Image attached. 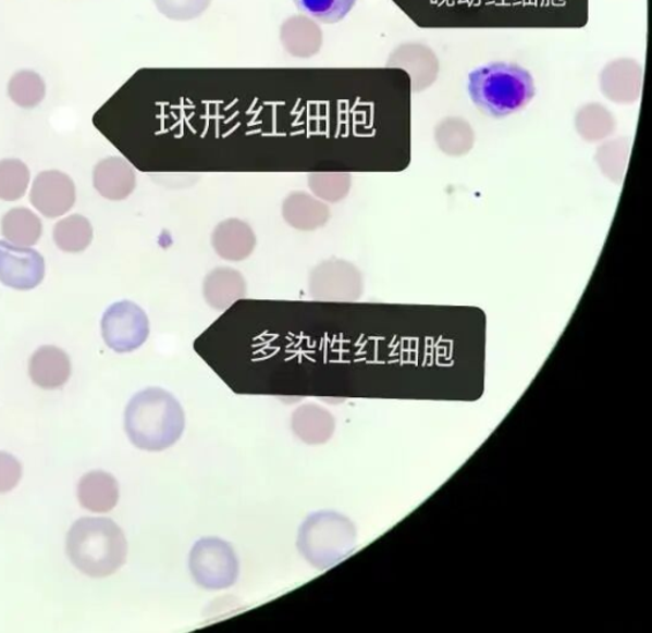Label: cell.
I'll return each mask as SVG.
<instances>
[{
	"label": "cell",
	"instance_id": "obj_1",
	"mask_svg": "<svg viewBox=\"0 0 652 633\" xmlns=\"http://www.w3.org/2000/svg\"><path fill=\"white\" fill-rule=\"evenodd\" d=\"M185 427L182 404L162 387H148L137 393L126 406L124 429L139 450H168L182 438Z\"/></svg>",
	"mask_w": 652,
	"mask_h": 633
},
{
	"label": "cell",
	"instance_id": "obj_2",
	"mask_svg": "<svg viewBox=\"0 0 652 633\" xmlns=\"http://www.w3.org/2000/svg\"><path fill=\"white\" fill-rule=\"evenodd\" d=\"M66 555L85 575L108 578L125 563L127 542L123 529L111 519L84 518L66 535Z\"/></svg>",
	"mask_w": 652,
	"mask_h": 633
},
{
	"label": "cell",
	"instance_id": "obj_3",
	"mask_svg": "<svg viewBox=\"0 0 652 633\" xmlns=\"http://www.w3.org/2000/svg\"><path fill=\"white\" fill-rule=\"evenodd\" d=\"M471 101L484 114L505 117L522 110L534 99L536 84L530 72L514 63H491L469 74Z\"/></svg>",
	"mask_w": 652,
	"mask_h": 633
},
{
	"label": "cell",
	"instance_id": "obj_4",
	"mask_svg": "<svg viewBox=\"0 0 652 633\" xmlns=\"http://www.w3.org/2000/svg\"><path fill=\"white\" fill-rule=\"evenodd\" d=\"M356 528L342 513L322 510L307 517L297 535L298 553L313 569L327 571L354 553Z\"/></svg>",
	"mask_w": 652,
	"mask_h": 633
},
{
	"label": "cell",
	"instance_id": "obj_5",
	"mask_svg": "<svg viewBox=\"0 0 652 633\" xmlns=\"http://www.w3.org/2000/svg\"><path fill=\"white\" fill-rule=\"evenodd\" d=\"M189 570L195 584L206 591H224L234 586L239 575V562L234 547L219 537H205L193 546Z\"/></svg>",
	"mask_w": 652,
	"mask_h": 633
},
{
	"label": "cell",
	"instance_id": "obj_6",
	"mask_svg": "<svg viewBox=\"0 0 652 633\" xmlns=\"http://www.w3.org/2000/svg\"><path fill=\"white\" fill-rule=\"evenodd\" d=\"M104 344L118 353H131L144 346L149 337L146 311L133 301L112 303L101 320Z\"/></svg>",
	"mask_w": 652,
	"mask_h": 633
},
{
	"label": "cell",
	"instance_id": "obj_7",
	"mask_svg": "<svg viewBox=\"0 0 652 633\" xmlns=\"http://www.w3.org/2000/svg\"><path fill=\"white\" fill-rule=\"evenodd\" d=\"M362 287L361 273L346 260H324L310 273L309 294L317 301L354 302L361 296Z\"/></svg>",
	"mask_w": 652,
	"mask_h": 633
},
{
	"label": "cell",
	"instance_id": "obj_8",
	"mask_svg": "<svg viewBox=\"0 0 652 633\" xmlns=\"http://www.w3.org/2000/svg\"><path fill=\"white\" fill-rule=\"evenodd\" d=\"M45 260L39 251L0 240V282L19 290L41 285Z\"/></svg>",
	"mask_w": 652,
	"mask_h": 633
},
{
	"label": "cell",
	"instance_id": "obj_9",
	"mask_svg": "<svg viewBox=\"0 0 652 633\" xmlns=\"http://www.w3.org/2000/svg\"><path fill=\"white\" fill-rule=\"evenodd\" d=\"M29 200L45 218L58 219L76 203V186L62 171H42L34 181Z\"/></svg>",
	"mask_w": 652,
	"mask_h": 633
},
{
	"label": "cell",
	"instance_id": "obj_10",
	"mask_svg": "<svg viewBox=\"0 0 652 633\" xmlns=\"http://www.w3.org/2000/svg\"><path fill=\"white\" fill-rule=\"evenodd\" d=\"M606 99L620 105H629L640 99L643 69L631 58H619L606 64L599 77Z\"/></svg>",
	"mask_w": 652,
	"mask_h": 633
},
{
	"label": "cell",
	"instance_id": "obj_11",
	"mask_svg": "<svg viewBox=\"0 0 652 633\" xmlns=\"http://www.w3.org/2000/svg\"><path fill=\"white\" fill-rule=\"evenodd\" d=\"M389 65L399 66L409 73L411 89L422 92L436 82L440 72L439 58L421 42L403 44L390 58Z\"/></svg>",
	"mask_w": 652,
	"mask_h": 633
},
{
	"label": "cell",
	"instance_id": "obj_12",
	"mask_svg": "<svg viewBox=\"0 0 652 633\" xmlns=\"http://www.w3.org/2000/svg\"><path fill=\"white\" fill-rule=\"evenodd\" d=\"M33 383L45 390H57L69 382L72 374L70 356L54 346H44L33 355L28 364Z\"/></svg>",
	"mask_w": 652,
	"mask_h": 633
},
{
	"label": "cell",
	"instance_id": "obj_13",
	"mask_svg": "<svg viewBox=\"0 0 652 633\" xmlns=\"http://www.w3.org/2000/svg\"><path fill=\"white\" fill-rule=\"evenodd\" d=\"M212 245L217 256L222 259L230 260V262H242L253 255L257 247V236L246 222L230 219L216 226Z\"/></svg>",
	"mask_w": 652,
	"mask_h": 633
},
{
	"label": "cell",
	"instance_id": "obj_14",
	"mask_svg": "<svg viewBox=\"0 0 652 633\" xmlns=\"http://www.w3.org/2000/svg\"><path fill=\"white\" fill-rule=\"evenodd\" d=\"M94 185L103 198L124 200L136 189V171L123 158L104 159L95 167Z\"/></svg>",
	"mask_w": 652,
	"mask_h": 633
},
{
	"label": "cell",
	"instance_id": "obj_15",
	"mask_svg": "<svg viewBox=\"0 0 652 633\" xmlns=\"http://www.w3.org/2000/svg\"><path fill=\"white\" fill-rule=\"evenodd\" d=\"M247 294L244 275L234 268L220 266L206 275L204 296L206 302L214 310L224 311Z\"/></svg>",
	"mask_w": 652,
	"mask_h": 633
},
{
	"label": "cell",
	"instance_id": "obj_16",
	"mask_svg": "<svg viewBox=\"0 0 652 633\" xmlns=\"http://www.w3.org/2000/svg\"><path fill=\"white\" fill-rule=\"evenodd\" d=\"M291 429L298 440L307 445H322L333 437L335 419L327 408L306 404L292 413Z\"/></svg>",
	"mask_w": 652,
	"mask_h": 633
},
{
	"label": "cell",
	"instance_id": "obj_17",
	"mask_svg": "<svg viewBox=\"0 0 652 633\" xmlns=\"http://www.w3.org/2000/svg\"><path fill=\"white\" fill-rule=\"evenodd\" d=\"M282 214L291 227L313 231L327 225L331 219L328 204L305 191H294L283 200Z\"/></svg>",
	"mask_w": 652,
	"mask_h": 633
},
{
	"label": "cell",
	"instance_id": "obj_18",
	"mask_svg": "<svg viewBox=\"0 0 652 633\" xmlns=\"http://www.w3.org/2000/svg\"><path fill=\"white\" fill-rule=\"evenodd\" d=\"M77 495L79 504L86 510L97 513L110 512L119 502V483L110 473L89 472L82 476Z\"/></svg>",
	"mask_w": 652,
	"mask_h": 633
},
{
	"label": "cell",
	"instance_id": "obj_19",
	"mask_svg": "<svg viewBox=\"0 0 652 633\" xmlns=\"http://www.w3.org/2000/svg\"><path fill=\"white\" fill-rule=\"evenodd\" d=\"M281 37L288 53L302 58L317 54L322 44L318 25L303 16L290 18L282 27Z\"/></svg>",
	"mask_w": 652,
	"mask_h": 633
},
{
	"label": "cell",
	"instance_id": "obj_20",
	"mask_svg": "<svg viewBox=\"0 0 652 633\" xmlns=\"http://www.w3.org/2000/svg\"><path fill=\"white\" fill-rule=\"evenodd\" d=\"M2 234L7 240L19 247H33L41 238L42 223L27 208H13L4 214Z\"/></svg>",
	"mask_w": 652,
	"mask_h": 633
},
{
	"label": "cell",
	"instance_id": "obj_21",
	"mask_svg": "<svg viewBox=\"0 0 652 633\" xmlns=\"http://www.w3.org/2000/svg\"><path fill=\"white\" fill-rule=\"evenodd\" d=\"M94 228L84 215L73 214L59 221L54 228L57 247L65 252L85 251L91 245Z\"/></svg>",
	"mask_w": 652,
	"mask_h": 633
},
{
	"label": "cell",
	"instance_id": "obj_22",
	"mask_svg": "<svg viewBox=\"0 0 652 633\" xmlns=\"http://www.w3.org/2000/svg\"><path fill=\"white\" fill-rule=\"evenodd\" d=\"M9 96L17 107L33 109L40 105L47 96V85L39 73L20 71L10 79Z\"/></svg>",
	"mask_w": 652,
	"mask_h": 633
},
{
	"label": "cell",
	"instance_id": "obj_23",
	"mask_svg": "<svg viewBox=\"0 0 652 633\" xmlns=\"http://www.w3.org/2000/svg\"><path fill=\"white\" fill-rule=\"evenodd\" d=\"M29 184V170L16 159L0 161V199L16 202L25 196Z\"/></svg>",
	"mask_w": 652,
	"mask_h": 633
},
{
	"label": "cell",
	"instance_id": "obj_24",
	"mask_svg": "<svg viewBox=\"0 0 652 633\" xmlns=\"http://www.w3.org/2000/svg\"><path fill=\"white\" fill-rule=\"evenodd\" d=\"M297 10L321 24H339L354 10L357 0H294Z\"/></svg>",
	"mask_w": 652,
	"mask_h": 633
},
{
	"label": "cell",
	"instance_id": "obj_25",
	"mask_svg": "<svg viewBox=\"0 0 652 633\" xmlns=\"http://www.w3.org/2000/svg\"><path fill=\"white\" fill-rule=\"evenodd\" d=\"M577 131L588 139H601L613 131L614 119L608 109L599 103H588L576 115Z\"/></svg>",
	"mask_w": 652,
	"mask_h": 633
},
{
	"label": "cell",
	"instance_id": "obj_26",
	"mask_svg": "<svg viewBox=\"0 0 652 633\" xmlns=\"http://www.w3.org/2000/svg\"><path fill=\"white\" fill-rule=\"evenodd\" d=\"M350 185V175L346 173H318L309 176V188L322 202H340L348 196Z\"/></svg>",
	"mask_w": 652,
	"mask_h": 633
},
{
	"label": "cell",
	"instance_id": "obj_27",
	"mask_svg": "<svg viewBox=\"0 0 652 633\" xmlns=\"http://www.w3.org/2000/svg\"><path fill=\"white\" fill-rule=\"evenodd\" d=\"M163 16L174 21H189L201 16L212 0H153Z\"/></svg>",
	"mask_w": 652,
	"mask_h": 633
},
{
	"label": "cell",
	"instance_id": "obj_28",
	"mask_svg": "<svg viewBox=\"0 0 652 633\" xmlns=\"http://www.w3.org/2000/svg\"><path fill=\"white\" fill-rule=\"evenodd\" d=\"M436 137L442 146L464 147L473 141V131L463 119L450 117L440 124Z\"/></svg>",
	"mask_w": 652,
	"mask_h": 633
},
{
	"label": "cell",
	"instance_id": "obj_29",
	"mask_svg": "<svg viewBox=\"0 0 652 633\" xmlns=\"http://www.w3.org/2000/svg\"><path fill=\"white\" fill-rule=\"evenodd\" d=\"M22 479L20 461L9 452L0 451V494L11 493Z\"/></svg>",
	"mask_w": 652,
	"mask_h": 633
}]
</instances>
